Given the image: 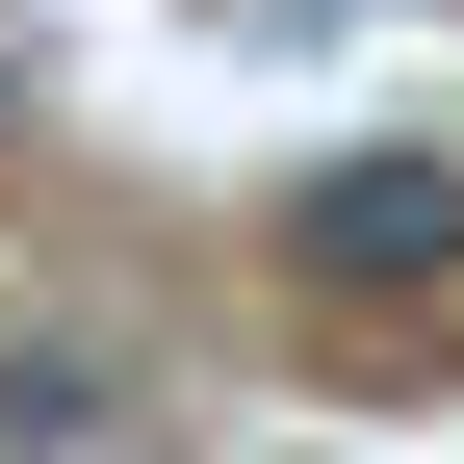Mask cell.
<instances>
[{"label":"cell","instance_id":"1","mask_svg":"<svg viewBox=\"0 0 464 464\" xmlns=\"http://www.w3.org/2000/svg\"><path fill=\"white\" fill-rule=\"evenodd\" d=\"M284 258L310 284H464V155H335V181H284Z\"/></svg>","mask_w":464,"mask_h":464},{"label":"cell","instance_id":"2","mask_svg":"<svg viewBox=\"0 0 464 464\" xmlns=\"http://www.w3.org/2000/svg\"><path fill=\"white\" fill-rule=\"evenodd\" d=\"M0 439H26V464H103L130 387H103V362H0Z\"/></svg>","mask_w":464,"mask_h":464}]
</instances>
